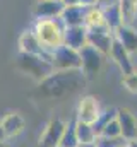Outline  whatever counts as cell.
I'll return each mask as SVG.
<instances>
[{
	"instance_id": "ac0fdd59",
	"label": "cell",
	"mask_w": 137,
	"mask_h": 147,
	"mask_svg": "<svg viewBox=\"0 0 137 147\" xmlns=\"http://www.w3.org/2000/svg\"><path fill=\"white\" fill-rule=\"evenodd\" d=\"M84 26L86 29H96V28H104V14H103V7L96 5V7H89L86 10V17H84ZM108 28V26H106Z\"/></svg>"
},
{
	"instance_id": "3957f363",
	"label": "cell",
	"mask_w": 137,
	"mask_h": 147,
	"mask_svg": "<svg viewBox=\"0 0 137 147\" xmlns=\"http://www.w3.org/2000/svg\"><path fill=\"white\" fill-rule=\"evenodd\" d=\"M16 69L21 74L28 75L36 84H39L41 80H45L48 75L55 72L52 60L39 57V55H28V53H21V51L16 57Z\"/></svg>"
},
{
	"instance_id": "603a6c76",
	"label": "cell",
	"mask_w": 137,
	"mask_h": 147,
	"mask_svg": "<svg viewBox=\"0 0 137 147\" xmlns=\"http://www.w3.org/2000/svg\"><path fill=\"white\" fill-rule=\"evenodd\" d=\"M115 115H117V110H101L100 113V116H98V120L93 123V128H94V134H96V137H100V134H101L103 127L111 120V118H115Z\"/></svg>"
},
{
	"instance_id": "8fae6325",
	"label": "cell",
	"mask_w": 137,
	"mask_h": 147,
	"mask_svg": "<svg viewBox=\"0 0 137 147\" xmlns=\"http://www.w3.org/2000/svg\"><path fill=\"white\" fill-rule=\"evenodd\" d=\"M0 125L3 127V130L7 134V139H14V137H19L24 132L26 120H24V116L19 111H9L0 120Z\"/></svg>"
},
{
	"instance_id": "44dd1931",
	"label": "cell",
	"mask_w": 137,
	"mask_h": 147,
	"mask_svg": "<svg viewBox=\"0 0 137 147\" xmlns=\"http://www.w3.org/2000/svg\"><path fill=\"white\" fill-rule=\"evenodd\" d=\"M118 3H120V9H122L123 22L132 24L137 17V0H118Z\"/></svg>"
},
{
	"instance_id": "7402d4cb",
	"label": "cell",
	"mask_w": 137,
	"mask_h": 147,
	"mask_svg": "<svg viewBox=\"0 0 137 147\" xmlns=\"http://www.w3.org/2000/svg\"><path fill=\"white\" fill-rule=\"evenodd\" d=\"M100 137H103V139H120L122 137V128H120V123L117 120V115L103 127Z\"/></svg>"
},
{
	"instance_id": "5bb4252c",
	"label": "cell",
	"mask_w": 137,
	"mask_h": 147,
	"mask_svg": "<svg viewBox=\"0 0 137 147\" xmlns=\"http://www.w3.org/2000/svg\"><path fill=\"white\" fill-rule=\"evenodd\" d=\"M113 34H115V39H117L130 55L137 53V29L132 28V24H123V26H120Z\"/></svg>"
},
{
	"instance_id": "4fadbf2b",
	"label": "cell",
	"mask_w": 137,
	"mask_h": 147,
	"mask_svg": "<svg viewBox=\"0 0 137 147\" xmlns=\"http://www.w3.org/2000/svg\"><path fill=\"white\" fill-rule=\"evenodd\" d=\"M111 60H113V63L120 69V72L122 75L123 74H129L134 70V63H132V60H130V53L115 39L113 41V45H111V50H110V55H108Z\"/></svg>"
},
{
	"instance_id": "4316f807",
	"label": "cell",
	"mask_w": 137,
	"mask_h": 147,
	"mask_svg": "<svg viewBox=\"0 0 137 147\" xmlns=\"http://www.w3.org/2000/svg\"><path fill=\"white\" fill-rule=\"evenodd\" d=\"M64 7H72V5H79V0H60Z\"/></svg>"
},
{
	"instance_id": "9a60e30c",
	"label": "cell",
	"mask_w": 137,
	"mask_h": 147,
	"mask_svg": "<svg viewBox=\"0 0 137 147\" xmlns=\"http://www.w3.org/2000/svg\"><path fill=\"white\" fill-rule=\"evenodd\" d=\"M103 14H104V22L108 26V29L111 33H115L120 26H123V16H122V9H120V3L118 0L117 2H108V3H103Z\"/></svg>"
},
{
	"instance_id": "1f68e13d",
	"label": "cell",
	"mask_w": 137,
	"mask_h": 147,
	"mask_svg": "<svg viewBox=\"0 0 137 147\" xmlns=\"http://www.w3.org/2000/svg\"><path fill=\"white\" fill-rule=\"evenodd\" d=\"M0 147H5V144H0Z\"/></svg>"
},
{
	"instance_id": "52a82bcc",
	"label": "cell",
	"mask_w": 137,
	"mask_h": 147,
	"mask_svg": "<svg viewBox=\"0 0 137 147\" xmlns=\"http://www.w3.org/2000/svg\"><path fill=\"white\" fill-rule=\"evenodd\" d=\"M101 113V106H100V101L94 98V96H82L77 103V108H75V120L79 121H84V123H94L98 120Z\"/></svg>"
},
{
	"instance_id": "d4e9b609",
	"label": "cell",
	"mask_w": 137,
	"mask_h": 147,
	"mask_svg": "<svg viewBox=\"0 0 137 147\" xmlns=\"http://www.w3.org/2000/svg\"><path fill=\"white\" fill-rule=\"evenodd\" d=\"M94 146L96 147H127V140L123 137H120V139H103V137H98Z\"/></svg>"
},
{
	"instance_id": "6da1fadb",
	"label": "cell",
	"mask_w": 137,
	"mask_h": 147,
	"mask_svg": "<svg viewBox=\"0 0 137 147\" xmlns=\"http://www.w3.org/2000/svg\"><path fill=\"white\" fill-rule=\"evenodd\" d=\"M86 77L81 70H55L38 84L36 96L43 99H62L75 92L86 84Z\"/></svg>"
},
{
	"instance_id": "7a4b0ae2",
	"label": "cell",
	"mask_w": 137,
	"mask_h": 147,
	"mask_svg": "<svg viewBox=\"0 0 137 147\" xmlns=\"http://www.w3.org/2000/svg\"><path fill=\"white\" fill-rule=\"evenodd\" d=\"M33 33L36 34L38 41L43 45L46 51H53L55 48L64 45V33L65 26L58 19H36L31 26Z\"/></svg>"
},
{
	"instance_id": "ffe728a7",
	"label": "cell",
	"mask_w": 137,
	"mask_h": 147,
	"mask_svg": "<svg viewBox=\"0 0 137 147\" xmlns=\"http://www.w3.org/2000/svg\"><path fill=\"white\" fill-rule=\"evenodd\" d=\"M58 147H79V139H77V134H75V120L74 118H70L67 121Z\"/></svg>"
},
{
	"instance_id": "cb8c5ba5",
	"label": "cell",
	"mask_w": 137,
	"mask_h": 147,
	"mask_svg": "<svg viewBox=\"0 0 137 147\" xmlns=\"http://www.w3.org/2000/svg\"><path fill=\"white\" fill-rule=\"evenodd\" d=\"M122 86H123L129 92L137 94V69H134L132 72L122 75Z\"/></svg>"
},
{
	"instance_id": "f546056e",
	"label": "cell",
	"mask_w": 137,
	"mask_h": 147,
	"mask_svg": "<svg viewBox=\"0 0 137 147\" xmlns=\"http://www.w3.org/2000/svg\"><path fill=\"white\" fill-rule=\"evenodd\" d=\"M79 147H96L94 144H79Z\"/></svg>"
},
{
	"instance_id": "8992f818",
	"label": "cell",
	"mask_w": 137,
	"mask_h": 147,
	"mask_svg": "<svg viewBox=\"0 0 137 147\" xmlns=\"http://www.w3.org/2000/svg\"><path fill=\"white\" fill-rule=\"evenodd\" d=\"M65 125H67V121L62 120L60 116H52L46 121V125L38 139V147H58L62 134L65 130Z\"/></svg>"
},
{
	"instance_id": "5b68a950",
	"label": "cell",
	"mask_w": 137,
	"mask_h": 147,
	"mask_svg": "<svg viewBox=\"0 0 137 147\" xmlns=\"http://www.w3.org/2000/svg\"><path fill=\"white\" fill-rule=\"evenodd\" d=\"M52 63L55 70H81V53L62 45L52 51Z\"/></svg>"
},
{
	"instance_id": "484cf974",
	"label": "cell",
	"mask_w": 137,
	"mask_h": 147,
	"mask_svg": "<svg viewBox=\"0 0 137 147\" xmlns=\"http://www.w3.org/2000/svg\"><path fill=\"white\" fill-rule=\"evenodd\" d=\"M79 5L89 9V7H96V5H101V3H100V0H79Z\"/></svg>"
},
{
	"instance_id": "4dcf8cb0",
	"label": "cell",
	"mask_w": 137,
	"mask_h": 147,
	"mask_svg": "<svg viewBox=\"0 0 137 147\" xmlns=\"http://www.w3.org/2000/svg\"><path fill=\"white\" fill-rule=\"evenodd\" d=\"M100 3H101V5L103 3H108V0H100Z\"/></svg>"
},
{
	"instance_id": "30bf717a",
	"label": "cell",
	"mask_w": 137,
	"mask_h": 147,
	"mask_svg": "<svg viewBox=\"0 0 137 147\" xmlns=\"http://www.w3.org/2000/svg\"><path fill=\"white\" fill-rule=\"evenodd\" d=\"M64 9L60 0H36L33 5V19H58Z\"/></svg>"
},
{
	"instance_id": "83f0119b",
	"label": "cell",
	"mask_w": 137,
	"mask_h": 147,
	"mask_svg": "<svg viewBox=\"0 0 137 147\" xmlns=\"http://www.w3.org/2000/svg\"><path fill=\"white\" fill-rule=\"evenodd\" d=\"M9 139H7V134H5V130H3V127L0 125V144H5Z\"/></svg>"
},
{
	"instance_id": "9c48e42d",
	"label": "cell",
	"mask_w": 137,
	"mask_h": 147,
	"mask_svg": "<svg viewBox=\"0 0 137 147\" xmlns=\"http://www.w3.org/2000/svg\"><path fill=\"white\" fill-rule=\"evenodd\" d=\"M113 41H115V34L106 26L104 28H96V29H87V45L94 46L104 57L110 55Z\"/></svg>"
},
{
	"instance_id": "7c38bea8",
	"label": "cell",
	"mask_w": 137,
	"mask_h": 147,
	"mask_svg": "<svg viewBox=\"0 0 137 147\" xmlns=\"http://www.w3.org/2000/svg\"><path fill=\"white\" fill-rule=\"evenodd\" d=\"M117 120L122 128V137L125 140L137 139V116L129 108H118L117 110Z\"/></svg>"
},
{
	"instance_id": "277c9868",
	"label": "cell",
	"mask_w": 137,
	"mask_h": 147,
	"mask_svg": "<svg viewBox=\"0 0 137 147\" xmlns=\"http://www.w3.org/2000/svg\"><path fill=\"white\" fill-rule=\"evenodd\" d=\"M81 53V72L84 74L86 79H93L101 72L103 63H104V55L98 51L94 46L86 45L79 50Z\"/></svg>"
},
{
	"instance_id": "2e32d148",
	"label": "cell",
	"mask_w": 137,
	"mask_h": 147,
	"mask_svg": "<svg viewBox=\"0 0 137 147\" xmlns=\"http://www.w3.org/2000/svg\"><path fill=\"white\" fill-rule=\"evenodd\" d=\"M64 45L74 50H81L87 45V29L86 26H70L65 28L64 33Z\"/></svg>"
},
{
	"instance_id": "f1b7e54d",
	"label": "cell",
	"mask_w": 137,
	"mask_h": 147,
	"mask_svg": "<svg viewBox=\"0 0 137 147\" xmlns=\"http://www.w3.org/2000/svg\"><path fill=\"white\" fill-rule=\"evenodd\" d=\"M127 147H137V139H132V140H127Z\"/></svg>"
},
{
	"instance_id": "d6986e66",
	"label": "cell",
	"mask_w": 137,
	"mask_h": 147,
	"mask_svg": "<svg viewBox=\"0 0 137 147\" xmlns=\"http://www.w3.org/2000/svg\"><path fill=\"white\" fill-rule=\"evenodd\" d=\"M75 120V118H74ZM75 134H77V139H79V144H94L96 142V134H94V128L91 123H84V121H79L75 120Z\"/></svg>"
},
{
	"instance_id": "e0dca14e",
	"label": "cell",
	"mask_w": 137,
	"mask_h": 147,
	"mask_svg": "<svg viewBox=\"0 0 137 147\" xmlns=\"http://www.w3.org/2000/svg\"><path fill=\"white\" fill-rule=\"evenodd\" d=\"M86 7L82 5H72V7H65L62 16H60V21L65 28L70 26H84V17H86Z\"/></svg>"
},
{
	"instance_id": "ba28073f",
	"label": "cell",
	"mask_w": 137,
	"mask_h": 147,
	"mask_svg": "<svg viewBox=\"0 0 137 147\" xmlns=\"http://www.w3.org/2000/svg\"><path fill=\"white\" fill-rule=\"evenodd\" d=\"M17 45H19V51L21 53H28V55H39V57H45L48 60H52V53L46 51L43 48V45L38 41L36 34L33 33V29H24L21 34H19V39H17Z\"/></svg>"
}]
</instances>
